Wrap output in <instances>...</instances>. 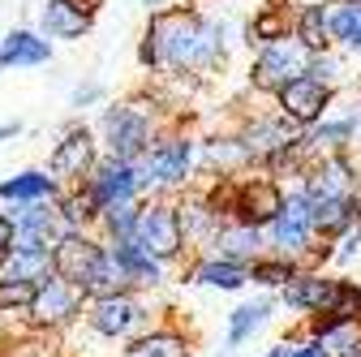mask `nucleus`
Masks as SVG:
<instances>
[{
	"mask_svg": "<svg viewBox=\"0 0 361 357\" xmlns=\"http://www.w3.org/2000/svg\"><path fill=\"white\" fill-rule=\"evenodd\" d=\"M198 30H202V9H194V5L151 9L147 30L138 39V65L147 73H159V78H176V73L194 78Z\"/></svg>",
	"mask_w": 361,
	"mask_h": 357,
	"instance_id": "1",
	"label": "nucleus"
},
{
	"mask_svg": "<svg viewBox=\"0 0 361 357\" xmlns=\"http://www.w3.org/2000/svg\"><path fill=\"white\" fill-rule=\"evenodd\" d=\"M138 168V186L142 194H180L194 186L198 172V138L180 125H159L147 151L133 159Z\"/></svg>",
	"mask_w": 361,
	"mask_h": 357,
	"instance_id": "2",
	"label": "nucleus"
},
{
	"mask_svg": "<svg viewBox=\"0 0 361 357\" xmlns=\"http://www.w3.org/2000/svg\"><path fill=\"white\" fill-rule=\"evenodd\" d=\"M159 129V95H129V99H116L104 108L99 125H95V138H99V151L104 155H116V159H138L147 151V143L155 138Z\"/></svg>",
	"mask_w": 361,
	"mask_h": 357,
	"instance_id": "3",
	"label": "nucleus"
},
{
	"mask_svg": "<svg viewBox=\"0 0 361 357\" xmlns=\"http://www.w3.org/2000/svg\"><path fill=\"white\" fill-rule=\"evenodd\" d=\"M133 241H138L151 258L176 267L190 258L185 233L176 219V198L172 194H142L138 198V219H133Z\"/></svg>",
	"mask_w": 361,
	"mask_h": 357,
	"instance_id": "4",
	"label": "nucleus"
},
{
	"mask_svg": "<svg viewBox=\"0 0 361 357\" xmlns=\"http://www.w3.org/2000/svg\"><path fill=\"white\" fill-rule=\"evenodd\" d=\"M151 323V305H147V293H104V297H86L82 305V327L99 340H129L138 336L142 327Z\"/></svg>",
	"mask_w": 361,
	"mask_h": 357,
	"instance_id": "5",
	"label": "nucleus"
},
{
	"mask_svg": "<svg viewBox=\"0 0 361 357\" xmlns=\"http://www.w3.org/2000/svg\"><path fill=\"white\" fill-rule=\"evenodd\" d=\"M314 202H310V194L301 190V186H293V190H284V202H280V211H276V219L262 229V241H267V250H276V254H288V258H305L310 254V246H314Z\"/></svg>",
	"mask_w": 361,
	"mask_h": 357,
	"instance_id": "6",
	"label": "nucleus"
},
{
	"mask_svg": "<svg viewBox=\"0 0 361 357\" xmlns=\"http://www.w3.org/2000/svg\"><path fill=\"white\" fill-rule=\"evenodd\" d=\"M82 289H73L69 280H61L56 272L48 280L35 284V297H30V310H26V327L30 332H48V336H61L69 327L82 323Z\"/></svg>",
	"mask_w": 361,
	"mask_h": 357,
	"instance_id": "7",
	"label": "nucleus"
},
{
	"mask_svg": "<svg viewBox=\"0 0 361 357\" xmlns=\"http://www.w3.org/2000/svg\"><path fill=\"white\" fill-rule=\"evenodd\" d=\"M104 262V237L95 229H61L56 241H52V272L61 280H69L73 289H82L86 297V284L95 280Z\"/></svg>",
	"mask_w": 361,
	"mask_h": 357,
	"instance_id": "8",
	"label": "nucleus"
},
{
	"mask_svg": "<svg viewBox=\"0 0 361 357\" xmlns=\"http://www.w3.org/2000/svg\"><path fill=\"white\" fill-rule=\"evenodd\" d=\"M305 61H310V48H305L293 30L280 35V39H271V43H258L254 61H250V86H254V91H262V95H271L288 78L305 73Z\"/></svg>",
	"mask_w": 361,
	"mask_h": 357,
	"instance_id": "9",
	"label": "nucleus"
},
{
	"mask_svg": "<svg viewBox=\"0 0 361 357\" xmlns=\"http://www.w3.org/2000/svg\"><path fill=\"white\" fill-rule=\"evenodd\" d=\"M99 138H95V129H90L86 121H69L61 129V138L52 143V155H48V172L56 176L61 186H78L82 176L95 168L99 159Z\"/></svg>",
	"mask_w": 361,
	"mask_h": 357,
	"instance_id": "10",
	"label": "nucleus"
},
{
	"mask_svg": "<svg viewBox=\"0 0 361 357\" xmlns=\"http://www.w3.org/2000/svg\"><path fill=\"white\" fill-rule=\"evenodd\" d=\"M271 99H276V112H280L284 121H293L297 129H310L314 121H323V116L331 112L336 91H331V86H323V82H314L310 73H297V78H288L284 86H276V91H271Z\"/></svg>",
	"mask_w": 361,
	"mask_h": 357,
	"instance_id": "11",
	"label": "nucleus"
},
{
	"mask_svg": "<svg viewBox=\"0 0 361 357\" xmlns=\"http://www.w3.org/2000/svg\"><path fill=\"white\" fill-rule=\"evenodd\" d=\"M297 186H301L310 198H361V168L353 164L348 151L314 155Z\"/></svg>",
	"mask_w": 361,
	"mask_h": 357,
	"instance_id": "12",
	"label": "nucleus"
},
{
	"mask_svg": "<svg viewBox=\"0 0 361 357\" xmlns=\"http://www.w3.org/2000/svg\"><path fill=\"white\" fill-rule=\"evenodd\" d=\"M86 194L95 198V207H112V202H138L142 198V186H138V168L129 159H116V155H99L95 168L82 176Z\"/></svg>",
	"mask_w": 361,
	"mask_h": 357,
	"instance_id": "13",
	"label": "nucleus"
},
{
	"mask_svg": "<svg viewBox=\"0 0 361 357\" xmlns=\"http://www.w3.org/2000/svg\"><path fill=\"white\" fill-rule=\"evenodd\" d=\"M95 13H99V0H43L39 9V35H48L52 43H78L90 35L95 26Z\"/></svg>",
	"mask_w": 361,
	"mask_h": 357,
	"instance_id": "14",
	"label": "nucleus"
},
{
	"mask_svg": "<svg viewBox=\"0 0 361 357\" xmlns=\"http://www.w3.org/2000/svg\"><path fill=\"white\" fill-rule=\"evenodd\" d=\"M180 280L185 284H198V289H215V293H241L250 284V272L245 262H233L224 254H211V250H198L180 262Z\"/></svg>",
	"mask_w": 361,
	"mask_h": 357,
	"instance_id": "15",
	"label": "nucleus"
},
{
	"mask_svg": "<svg viewBox=\"0 0 361 357\" xmlns=\"http://www.w3.org/2000/svg\"><path fill=\"white\" fill-rule=\"evenodd\" d=\"M331 289H336V276H327L323 267H301L288 284L276 289V305H284L288 315L310 319V315H319V310H327Z\"/></svg>",
	"mask_w": 361,
	"mask_h": 357,
	"instance_id": "16",
	"label": "nucleus"
},
{
	"mask_svg": "<svg viewBox=\"0 0 361 357\" xmlns=\"http://www.w3.org/2000/svg\"><path fill=\"white\" fill-rule=\"evenodd\" d=\"M172 198H176V219H180V233H185L190 254L207 250V246H211V237H215V229H219V219H224V215L211 207L207 190H202V186H190V190L172 194Z\"/></svg>",
	"mask_w": 361,
	"mask_h": 357,
	"instance_id": "17",
	"label": "nucleus"
},
{
	"mask_svg": "<svg viewBox=\"0 0 361 357\" xmlns=\"http://www.w3.org/2000/svg\"><path fill=\"white\" fill-rule=\"evenodd\" d=\"M121 344H125L121 357H198L194 353V336L180 327V323H172V319L147 323L138 336H129Z\"/></svg>",
	"mask_w": 361,
	"mask_h": 357,
	"instance_id": "18",
	"label": "nucleus"
},
{
	"mask_svg": "<svg viewBox=\"0 0 361 357\" xmlns=\"http://www.w3.org/2000/svg\"><path fill=\"white\" fill-rule=\"evenodd\" d=\"M9 219H13V250H52V241L61 233V219H56L52 198L22 202V207L9 211Z\"/></svg>",
	"mask_w": 361,
	"mask_h": 357,
	"instance_id": "19",
	"label": "nucleus"
},
{
	"mask_svg": "<svg viewBox=\"0 0 361 357\" xmlns=\"http://www.w3.org/2000/svg\"><path fill=\"white\" fill-rule=\"evenodd\" d=\"M108 246V254L121 262V272H125V280H129V289L133 293H159L164 284H168V262H159V258H151L133 237H121V241H104Z\"/></svg>",
	"mask_w": 361,
	"mask_h": 357,
	"instance_id": "20",
	"label": "nucleus"
},
{
	"mask_svg": "<svg viewBox=\"0 0 361 357\" xmlns=\"http://www.w3.org/2000/svg\"><path fill=\"white\" fill-rule=\"evenodd\" d=\"M52 65V39L39 35L35 26H13L0 35V73L9 69H39Z\"/></svg>",
	"mask_w": 361,
	"mask_h": 357,
	"instance_id": "21",
	"label": "nucleus"
},
{
	"mask_svg": "<svg viewBox=\"0 0 361 357\" xmlns=\"http://www.w3.org/2000/svg\"><path fill=\"white\" fill-rule=\"evenodd\" d=\"M353 319H361V280H353V276H336V289H331L327 310H319V315H310V319H305V336H323L327 327H336V323H353Z\"/></svg>",
	"mask_w": 361,
	"mask_h": 357,
	"instance_id": "22",
	"label": "nucleus"
},
{
	"mask_svg": "<svg viewBox=\"0 0 361 357\" xmlns=\"http://www.w3.org/2000/svg\"><path fill=\"white\" fill-rule=\"evenodd\" d=\"M61 194V181L48 172V168H26L18 176H5L0 181V211H13L22 202H43V198H56Z\"/></svg>",
	"mask_w": 361,
	"mask_h": 357,
	"instance_id": "23",
	"label": "nucleus"
},
{
	"mask_svg": "<svg viewBox=\"0 0 361 357\" xmlns=\"http://www.w3.org/2000/svg\"><path fill=\"white\" fill-rule=\"evenodd\" d=\"M228 48H233V30L224 18H207L202 13V30H198V52H194V78H211L228 65Z\"/></svg>",
	"mask_w": 361,
	"mask_h": 357,
	"instance_id": "24",
	"label": "nucleus"
},
{
	"mask_svg": "<svg viewBox=\"0 0 361 357\" xmlns=\"http://www.w3.org/2000/svg\"><path fill=\"white\" fill-rule=\"evenodd\" d=\"M207 250L233 258V262H250V258H258L267 250V241H262V229H254V224H241V219H219V229H215V237H211Z\"/></svg>",
	"mask_w": 361,
	"mask_h": 357,
	"instance_id": "25",
	"label": "nucleus"
},
{
	"mask_svg": "<svg viewBox=\"0 0 361 357\" xmlns=\"http://www.w3.org/2000/svg\"><path fill=\"white\" fill-rule=\"evenodd\" d=\"M305 133V147H310V155H331V151H353V143H357V133H361V125H357V116L348 112V116H323V121H314L310 129H301Z\"/></svg>",
	"mask_w": 361,
	"mask_h": 357,
	"instance_id": "26",
	"label": "nucleus"
},
{
	"mask_svg": "<svg viewBox=\"0 0 361 357\" xmlns=\"http://www.w3.org/2000/svg\"><path fill=\"white\" fill-rule=\"evenodd\" d=\"M288 26H293V5L288 0H267V5H258L254 18L241 26V43L254 52L258 43H271V39L288 35Z\"/></svg>",
	"mask_w": 361,
	"mask_h": 357,
	"instance_id": "27",
	"label": "nucleus"
},
{
	"mask_svg": "<svg viewBox=\"0 0 361 357\" xmlns=\"http://www.w3.org/2000/svg\"><path fill=\"white\" fill-rule=\"evenodd\" d=\"M271 315H276V297H258V301H241L233 315H228V336H224V344H228V353L245 349L267 323Z\"/></svg>",
	"mask_w": 361,
	"mask_h": 357,
	"instance_id": "28",
	"label": "nucleus"
},
{
	"mask_svg": "<svg viewBox=\"0 0 361 357\" xmlns=\"http://www.w3.org/2000/svg\"><path fill=\"white\" fill-rule=\"evenodd\" d=\"M245 151L237 143V133H215V138H198V172H219V176H237L245 172Z\"/></svg>",
	"mask_w": 361,
	"mask_h": 357,
	"instance_id": "29",
	"label": "nucleus"
},
{
	"mask_svg": "<svg viewBox=\"0 0 361 357\" xmlns=\"http://www.w3.org/2000/svg\"><path fill=\"white\" fill-rule=\"evenodd\" d=\"M331 48L344 56H361V0H331L327 5Z\"/></svg>",
	"mask_w": 361,
	"mask_h": 357,
	"instance_id": "30",
	"label": "nucleus"
},
{
	"mask_svg": "<svg viewBox=\"0 0 361 357\" xmlns=\"http://www.w3.org/2000/svg\"><path fill=\"white\" fill-rule=\"evenodd\" d=\"M310 202H314V233L327 241L361 219V198H310Z\"/></svg>",
	"mask_w": 361,
	"mask_h": 357,
	"instance_id": "31",
	"label": "nucleus"
},
{
	"mask_svg": "<svg viewBox=\"0 0 361 357\" xmlns=\"http://www.w3.org/2000/svg\"><path fill=\"white\" fill-rule=\"evenodd\" d=\"M327 5L331 0H314V5H293V35L305 43L310 52H327L331 35H327Z\"/></svg>",
	"mask_w": 361,
	"mask_h": 357,
	"instance_id": "32",
	"label": "nucleus"
},
{
	"mask_svg": "<svg viewBox=\"0 0 361 357\" xmlns=\"http://www.w3.org/2000/svg\"><path fill=\"white\" fill-rule=\"evenodd\" d=\"M56 207V219H61V229H95V219H99V207L95 198L86 194V186H61V194L52 198Z\"/></svg>",
	"mask_w": 361,
	"mask_h": 357,
	"instance_id": "33",
	"label": "nucleus"
},
{
	"mask_svg": "<svg viewBox=\"0 0 361 357\" xmlns=\"http://www.w3.org/2000/svg\"><path fill=\"white\" fill-rule=\"evenodd\" d=\"M245 272H250V284H258V289H267V293H276L280 284H288V280L301 272V262L288 258V254H276V250H262L258 258L245 262Z\"/></svg>",
	"mask_w": 361,
	"mask_h": 357,
	"instance_id": "34",
	"label": "nucleus"
},
{
	"mask_svg": "<svg viewBox=\"0 0 361 357\" xmlns=\"http://www.w3.org/2000/svg\"><path fill=\"white\" fill-rule=\"evenodd\" d=\"M52 276V250H9L0 258V280H48Z\"/></svg>",
	"mask_w": 361,
	"mask_h": 357,
	"instance_id": "35",
	"label": "nucleus"
},
{
	"mask_svg": "<svg viewBox=\"0 0 361 357\" xmlns=\"http://www.w3.org/2000/svg\"><path fill=\"white\" fill-rule=\"evenodd\" d=\"M133 219H138V202H112L99 211L95 219V233L104 241H121V237H133Z\"/></svg>",
	"mask_w": 361,
	"mask_h": 357,
	"instance_id": "36",
	"label": "nucleus"
},
{
	"mask_svg": "<svg viewBox=\"0 0 361 357\" xmlns=\"http://www.w3.org/2000/svg\"><path fill=\"white\" fill-rule=\"evenodd\" d=\"M305 73H310L314 82L331 86V91H340V82H344V52H336V48H327V52H310Z\"/></svg>",
	"mask_w": 361,
	"mask_h": 357,
	"instance_id": "37",
	"label": "nucleus"
},
{
	"mask_svg": "<svg viewBox=\"0 0 361 357\" xmlns=\"http://www.w3.org/2000/svg\"><path fill=\"white\" fill-rule=\"evenodd\" d=\"M30 297H35V284L30 280H0V319H26L30 310Z\"/></svg>",
	"mask_w": 361,
	"mask_h": 357,
	"instance_id": "38",
	"label": "nucleus"
},
{
	"mask_svg": "<svg viewBox=\"0 0 361 357\" xmlns=\"http://www.w3.org/2000/svg\"><path fill=\"white\" fill-rule=\"evenodd\" d=\"M129 289V280H125V272H121V262L108 254V246H104V262H99V272H95V280L86 284V297H104V293H125Z\"/></svg>",
	"mask_w": 361,
	"mask_h": 357,
	"instance_id": "39",
	"label": "nucleus"
},
{
	"mask_svg": "<svg viewBox=\"0 0 361 357\" xmlns=\"http://www.w3.org/2000/svg\"><path fill=\"white\" fill-rule=\"evenodd\" d=\"M323 344V353L327 357H336V353H348V349H357L361 344V319H353V323H336V327H327L323 336H314Z\"/></svg>",
	"mask_w": 361,
	"mask_h": 357,
	"instance_id": "40",
	"label": "nucleus"
},
{
	"mask_svg": "<svg viewBox=\"0 0 361 357\" xmlns=\"http://www.w3.org/2000/svg\"><path fill=\"white\" fill-rule=\"evenodd\" d=\"M108 99V91H104V82H95V78H86V82H78L73 86V95H69V108H95V104H104Z\"/></svg>",
	"mask_w": 361,
	"mask_h": 357,
	"instance_id": "41",
	"label": "nucleus"
},
{
	"mask_svg": "<svg viewBox=\"0 0 361 357\" xmlns=\"http://www.w3.org/2000/svg\"><path fill=\"white\" fill-rule=\"evenodd\" d=\"M284 357H327V353H323V344L314 336L297 332V336H284Z\"/></svg>",
	"mask_w": 361,
	"mask_h": 357,
	"instance_id": "42",
	"label": "nucleus"
},
{
	"mask_svg": "<svg viewBox=\"0 0 361 357\" xmlns=\"http://www.w3.org/2000/svg\"><path fill=\"white\" fill-rule=\"evenodd\" d=\"M331 250H336V258H340V262H348V258L361 250V219H357V224H348L340 237H331Z\"/></svg>",
	"mask_w": 361,
	"mask_h": 357,
	"instance_id": "43",
	"label": "nucleus"
},
{
	"mask_svg": "<svg viewBox=\"0 0 361 357\" xmlns=\"http://www.w3.org/2000/svg\"><path fill=\"white\" fill-rule=\"evenodd\" d=\"M9 250H13V219L0 211V258H5Z\"/></svg>",
	"mask_w": 361,
	"mask_h": 357,
	"instance_id": "44",
	"label": "nucleus"
},
{
	"mask_svg": "<svg viewBox=\"0 0 361 357\" xmlns=\"http://www.w3.org/2000/svg\"><path fill=\"white\" fill-rule=\"evenodd\" d=\"M22 133H26V125H22V121H0V147L13 143V138H22Z\"/></svg>",
	"mask_w": 361,
	"mask_h": 357,
	"instance_id": "45",
	"label": "nucleus"
},
{
	"mask_svg": "<svg viewBox=\"0 0 361 357\" xmlns=\"http://www.w3.org/2000/svg\"><path fill=\"white\" fill-rule=\"evenodd\" d=\"M262 357H284V340H280V344H271V349H267Z\"/></svg>",
	"mask_w": 361,
	"mask_h": 357,
	"instance_id": "46",
	"label": "nucleus"
},
{
	"mask_svg": "<svg viewBox=\"0 0 361 357\" xmlns=\"http://www.w3.org/2000/svg\"><path fill=\"white\" fill-rule=\"evenodd\" d=\"M142 5H147V13H151V9H164L168 0H142Z\"/></svg>",
	"mask_w": 361,
	"mask_h": 357,
	"instance_id": "47",
	"label": "nucleus"
},
{
	"mask_svg": "<svg viewBox=\"0 0 361 357\" xmlns=\"http://www.w3.org/2000/svg\"><path fill=\"white\" fill-rule=\"evenodd\" d=\"M336 357H361V344H357V349H348V353H336Z\"/></svg>",
	"mask_w": 361,
	"mask_h": 357,
	"instance_id": "48",
	"label": "nucleus"
},
{
	"mask_svg": "<svg viewBox=\"0 0 361 357\" xmlns=\"http://www.w3.org/2000/svg\"><path fill=\"white\" fill-rule=\"evenodd\" d=\"M288 5H314V0H288Z\"/></svg>",
	"mask_w": 361,
	"mask_h": 357,
	"instance_id": "49",
	"label": "nucleus"
},
{
	"mask_svg": "<svg viewBox=\"0 0 361 357\" xmlns=\"http://www.w3.org/2000/svg\"><path fill=\"white\" fill-rule=\"evenodd\" d=\"M0 357H9V353H0Z\"/></svg>",
	"mask_w": 361,
	"mask_h": 357,
	"instance_id": "50",
	"label": "nucleus"
},
{
	"mask_svg": "<svg viewBox=\"0 0 361 357\" xmlns=\"http://www.w3.org/2000/svg\"><path fill=\"white\" fill-rule=\"evenodd\" d=\"M228 357H237V353H228Z\"/></svg>",
	"mask_w": 361,
	"mask_h": 357,
	"instance_id": "51",
	"label": "nucleus"
}]
</instances>
